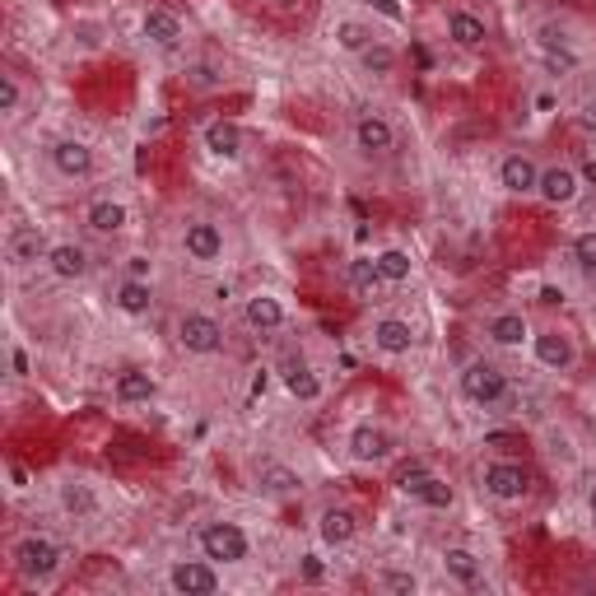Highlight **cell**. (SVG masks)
Masks as SVG:
<instances>
[{
    "mask_svg": "<svg viewBox=\"0 0 596 596\" xmlns=\"http://www.w3.org/2000/svg\"><path fill=\"white\" fill-rule=\"evenodd\" d=\"M10 564L29 587H52L61 578V568H66V545L29 531V536H19L10 545Z\"/></svg>",
    "mask_w": 596,
    "mask_h": 596,
    "instance_id": "obj_1",
    "label": "cell"
},
{
    "mask_svg": "<svg viewBox=\"0 0 596 596\" xmlns=\"http://www.w3.org/2000/svg\"><path fill=\"white\" fill-rule=\"evenodd\" d=\"M457 387L461 396L480 411H499L513 401V382H508V369H499L494 359H471L461 373H457Z\"/></svg>",
    "mask_w": 596,
    "mask_h": 596,
    "instance_id": "obj_2",
    "label": "cell"
},
{
    "mask_svg": "<svg viewBox=\"0 0 596 596\" xmlns=\"http://www.w3.org/2000/svg\"><path fill=\"white\" fill-rule=\"evenodd\" d=\"M396 494H406V499H411V503H419V508H434V513H447V508L457 503V489L447 485L438 471H429V466H419V461L401 466V476H396Z\"/></svg>",
    "mask_w": 596,
    "mask_h": 596,
    "instance_id": "obj_3",
    "label": "cell"
},
{
    "mask_svg": "<svg viewBox=\"0 0 596 596\" xmlns=\"http://www.w3.org/2000/svg\"><path fill=\"white\" fill-rule=\"evenodd\" d=\"M480 489L499 503H526L531 489H536V476H531L522 461H485L480 466Z\"/></svg>",
    "mask_w": 596,
    "mask_h": 596,
    "instance_id": "obj_4",
    "label": "cell"
},
{
    "mask_svg": "<svg viewBox=\"0 0 596 596\" xmlns=\"http://www.w3.org/2000/svg\"><path fill=\"white\" fill-rule=\"evenodd\" d=\"M196 545H201V555L215 564H247L252 560V536L238 522H205L196 531Z\"/></svg>",
    "mask_w": 596,
    "mask_h": 596,
    "instance_id": "obj_5",
    "label": "cell"
},
{
    "mask_svg": "<svg viewBox=\"0 0 596 596\" xmlns=\"http://www.w3.org/2000/svg\"><path fill=\"white\" fill-rule=\"evenodd\" d=\"M350 145H354V155L359 159H392V149H396V126L382 117V113H359L354 126H350Z\"/></svg>",
    "mask_w": 596,
    "mask_h": 596,
    "instance_id": "obj_6",
    "label": "cell"
},
{
    "mask_svg": "<svg viewBox=\"0 0 596 596\" xmlns=\"http://www.w3.org/2000/svg\"><path fill=\"white\" fill-rule=\"evenodd\" d=\"M173 336H178V345H182L187 354H201V359H210V354L224 350V327H220L210 312H196V308L178 317Z\"/></svg>",
    "mask_w": 596,
    "mask_h": 596,
    "instance_id": "obj_7",
    "label": "cell"
},
{
    "mask_svg": "<svg viewBox=\"0 0 596 596\" xmlns=\"http://www.w3.org/2000/svg\"><path fill=\"white\" fill-rule=\"evenodd\" d=\"M168 587L178 596H215L224 587V578H220V564L201 555V560H178L168 568Z\"/></svg>",
    "mask_w": 596,
    "mask_h": 596,
    "instance_id": "obj_8",
    "label": "cell"
},
{
    "mask_svg": "<svg viewBox=\"0 0 596 596\" xmlns=\"http://www.w3.org/2000/svg\"><path fill=\"white\" fill-rule=\"evenodd\" d=\"M47 163L61 182H89L94 178V149L75 140V136H61L47 145Z\"/></svg>",
    "mask_w": 596,
    "mask_h": 596,
    "instance_id": "obj_9",
    "label": "cell"
},
{
    "mask_svg": "<svg viewBox=\"0 0 596 596\" xmlns=\"http://www.w3.org/2000/svg\"><path fill=\"white\" fill-rule=\"evenodd\" d=\"M531 354H536V364L545 373H573V364H578V345H573V336L564 327L531 331Z\"/></svg>",
    "mask_w": 596,
    "mask_h": 596,
    "instance_id": "obj_10",
    "label": "cell"
},
{
    "mask_svg": "<svg viewBox=\"0 0 596 596\" xmlns=\"http://www.w3.org/2000/svg\"><path fill=\"white\" fill-rule=\"evenodd\" d=\"M536 52L550 71H560V75H573L583 66V52L573 47V38L564 33V24H555V19H545V24L536 29Z\"/></svg>",
    "mask_w": 596,
    "mask_h": 596,
    "instance_id": "obj_11",
    "label": "cell"
},
{
    "mask_svg": "<svg viewBox=\"0 0 596 596\" xmlns=\"http://www.w3.org/2000/svg\"><path fill=\"white\" fill-rule=\"evenodd\" d=\"M182 252L196 266H215L224 262V228L215 220H187L182 224Z\"/></svg>",
    "mask_w": 596,
    "mask_h": 596,
    "instance_id": "obj_12",
    "label": "cell"
},
{
    "mask_svg": "<svg viewBox=\"0 0 596 596\" xmlns=\"http://www.w3.org/2000/svg\"><path fill=\"white\" fill-rule=\"evenodd\" d=\"M345 447H350V457L359 466H377V461H387L396 453V434L382 429V424H373V419H364V424H354L350 429Z\"/></svg>",
    "mask_w": 596,
    "mask_h": 596,
    "instance_id": "obj_13",
    "label": "cell"
},
{
    "mask_svg": "<svg viewBox=\"0 0 596 596\" xmlns=\"http://www.w3.org/2000/svg\"><path fill=\"white\" fill-rule=\"evenodd\" d=\"M536 196H541L545 205H555V210H568L573 201L583 196V178H578V168H573V163H550V168H541Z\"/></svg>",
    "mask_w": 596,
    "mask_h": 596,
    "instance_id": "obj_14",
    "label": "cell"
},
{
    "mask_svg": "<svg viewBox=\"0 0 596 596\" xmlns=\"http://www.w3.org/2000/svg\"><path fill=\"white\" fill-rule=\"evenodd\" d=\"M275 373H280L285 392H289L294 401H308V406H312V401H322V377H317V369L308 364V354H304V350H289Z\"/></svg>",
    "mask_w": 596,
    "mask_h": 596,
    "instance_id": "obj_15",
    "label": "cell"
},
{
    "mask_svg": "<svg viewBox=\"0 0 596 596\" xmlns=\"http://www.w3.org/2000/svg\"><path fill=\"white\" fill-rule=\"evenodd\" d=\"M140 33H145L149 47H159V52H178L187 42V24L168 6H149L140 14Z\"/></svg>",
    "mask_w": 596,
    "mask_h": 596,
    "instance_id": "obj_16",
    "label": "cell"
},
{
    "mask_svg": "<svg viewBox=\"0 0 596 596\" xmlns=\"http://www.w3.org/2000/svg\"><path fill=\"white\" fill-rule=\"evenodd\" d=\"M47 270L56 275L61 285H79V280H89V270H94V257H89V247L66 238V243H52L47 252Z\"/></svg>",
    "mask_w": 596,
    "mask_h": 596,
    "instance_id": "obj_17",
    "label": "cell"
},
{
    "mask_svg": "<svg viewBox=\"0 0 596 596\" xmlns=\"http://www.w3.org/2000/svg\"><path fill=\"white\" fill-rule=\"evenodd\" d=\"M536 182H541V163L526 149H513V155L499 159V187L508 196H536Z\"/></svg>",
    "mask_w": 596,
    "mask_h": 596,
    "instance_id": "obj_18",
    "label": "cell"
},
{
    "mask_svg": "<svg viewBox=\"0 0 596 596\" xmlns=\"http://www.w3.org/2000/svg\"><path fill=\"white\" fill-rule=\"evenodd\" d=\"M243 322H247V331H257V336H275V331L289 322L285 298H275V294H266V289L247 294V298H243Z\"/></svg>",
    "mask_w": 596,
    "mask_h": 596,
    "instance_id": "obj_19",
    "label": "cell"
},
{
    "mask_svg": "<svg viewBox=\"0 0 596 596\" xmlns=\"http://www.w3.org/2000/svg\"><path fill=\"white\" fill-rule=\"evenodd\" d=\"M354 536H359L354 508H345V503H327L322 513H317V541H322L327 550H345Z\"/></svg>",
    "mask_w": 596,
    "mask_h": 596,
    "instance_id": "obj_20",
    "label": "cell"
},
{
    "mask_svg": "<svg viewBox=\"0 0 596 596\" xmlns=\"http://www.w3.org/2000/svg\"><path fill=\"white\" fill-rule=\"evenodd\" d=\"M201 145L210 149V159H220V163H238L247 140H243V126H238V121L215 117V121H205V126H201Z\"/></svg>",
    "mask_w": 596,
    "mask_h": 596,
    "instance_id": "obj_21",
    "label": "cell"
},
{
    "mask_svg": "<svg viewBox=\"0 0 596 596\" xmlns=\"http://www.w3.org/2000/svg\"><path fill=\"white\" fill-rule=\"evenodd\" d=\"M47 252H52V243L42 238V228H14L10 238H6V262H10V270H33L38 262L47 266Z\"/></svg>",
    "mask_w": 596,
    "mask_h": 596,
    "instance_id": "obj_22",
    "label": "cell"
},
{
    "mask_svg": "<svg viewBox=\"0 0 596 596\" xmlns=\"http://www.w3.org/2000/svg\"><path fill=\"white\" fill-rule=\"evenodd\" d=\"M369 336H373V350L392 354V359L411 354L419 345V336H415V327L406 322V317H373V331Z\"/></svg>",
    "mask_w": 596,
    "mask_h": 596,
    "instance_id": "obj_23",
    "label": "cell"
},
{
    "mask_svg": "<svg viewBox=\"0 0 596 596\" xmlns=\"http://www.w3.org/2000/svg\"><path fill=\"white\" fill-rule=\"evenodd\" d=\"M438 560H443V573H447V578H453L457 587H466V592L485 587V560L476 555V550H466V545H447Z\"/></svg>",
    "mask_w": 596,
    "mask_h": 596,
    "instance_id": "obj_24",
    "label": "cell"
},
{
    "mask_svg": "<svg viewBox=\"0 0 596 596\" xmlns=\"http://www.w3.org/2000/svg\"><path fill=\"white\" fill-rule=\"evenodd\" d=\"M485 340H489V345H499V350H522V345H531V322L522 312H513V308L494 312L485 322Z\"/></svg>",
    "mask_w": 596,
    "mask_h": 596,
    "instance_id": "obj_25",
    "label": "cell"
},
{
    "mask_svg": "<svg viewBox=\"0 0 596 596\" xmlns=\"http://www.w3.org/2000/svg\"><path fill=\"white\" fill-rule=\"evenodd\" d=\"M447 42L461 52H480L485 42H489V24L476 14V10H447Z\"/></svg>",
    "mask_w": 596,
    "mask_h": 596,
    "instance_id": "obj_26",
    "label": "cell"
},
{
    "mask_svg": "<svg viewBox=\"0 0 596 596\" xmlns=\"http://www.w3.org/2000/svg\"><path fill=\"white\" fill-rule=\"evenodd\" d=\"M84 224H89V233H98V238H117V233L131 224V210L113 196H98V201H89V210H84Z\"/></svg>",
    "mask_w": 596,
    "mask_h": 596,
    "instance_id": "obj_27",
    "label": "cell"
},
{
    "mask_svg": "<svg viewBox=\"0 0 596 596\" xmlns=\"http://www.w3.org/2000/svg\"><path fill=\"white\" fill-rule=\"evenodd\" d=\"M113 304H117L126 317H149V312H155V285H149V280H131V275H121L117 289H113Z\"/></svg>",
    "mask_w": 596,
    "mask_h": 596,
    "instance_id": "obj_28",
    "label": "cell"
},
{
    "mask_svg": "<svg viewBox=\"0 0 596 596\" xmlns=\"http://www.w3.org/2000/svg\"><path fill=\"white\" fill-rule=\"evenodd\" d=\"M331 38H336V47H340V52H350V56L369 52L373 42H382V38H377V29H373V24H364V19H336Z\"/></svg>",
    "mask_w": 596,
    "mask_h": 596,
    "instance_id": "obj_29",
    "label": "cell"
},
{
    "mask_svg": "<svg viewBox=\"0 0 596 596\" xmlns=\"http://www.w3.org/2000/svg\"><path fill=\"white\" fill-rule=\"evenodd\" d=\"M61 508L84 522V518H98V494H94V485H84V480H66L61 485Z\"/></svg>",
    "mask_w": 596,
    "mask_h": 596,
    "instance_id": "obj_30",
    "label": "cell"
},
{
    "mask_svg": "<svg viewBox=\"0 0 596 596\" xmlns=\"http://www.w3.org/2000/svg\"><path fill=\"white\" fill-rule=\"evenodd\" d=\"M155 392H159V382L149 377L145 369L117 373V401H126V406H136V401H155Z\"/></svg>",
    "mask_w": 596,
    "mask_h": 596,
    "instance_id": "obj_31",
    "label": "cell"
},
{
    "mask_svg": "<svg viewBox=\"0 0 596 596\" xmlns=\"http://www.w3.org/2000/svg\"><path fill=\"white\" fill-rule=\"evenodd\" d=\"M373 262H377V270H382V280H387V285H406L411 275H415L411 252H401V247H382Z\"/></svg>",
    "mask_w": 596,
    "mask_h": 596,
    "instance_id": "obj_32",
    "label": "cell"
},
{
    "mask_svg": "<svg viewBox=\"0 0 596 596\" xmlns=\"http://www.w3.org/2000/svg\"><path fill=\"white\" fill-rule=\"evenodd\" d=\"M345 280H350V289H354V294H369V298H373L382 285H387V280H382V270H377V262H373V257H354V262L345 266Z\"/></svg>",
    "mask_w": 596,
    "mask_h": 596,
    "instance_id": "obj_33",
    "label": "cell"
},
{
    "mask_svg": "<svg viewBox=\"0 0 596 596\" xmlns=\"http://www.w3.org/2000/svg\"><path fill=\"white\" fill-rule=\"evenodd\" d=\"M396 47H387V42H373L369 52H359V71L364 75H373V79H387L392 71H396Z\"/></svg>",
    "mask_w": 596,
    "mask_h": 596,
    "instance_id": "obj_34",
    "label": "cell"
},
{
    "mask_svg": "<svg viewBox=\"0 0 596 596\" xmlns=\"http://www.w3.org/2000/svg\"><path fill=\"white\" fill-rule=\"evenodd\" d=\"M568 257H573V266H578V275H587V280H596V228H587V233H573Z\"/></svg>",
    "mask_w": 596,
    "mask_h": 596,
    "instance_id": "obj_35",
    "label": "cell"
},
{
    "mask_svg": "<svg viewBox=\"0 0 596 596\" xmlns=\"http://www.w3.org/2000/svg\"><path fill=\"white\" fill-rule=\"evenodd\" d=\"M373 587L377 592H396V596H415L419 592V578L411 568H377L373 573Z\"/></svg>",
    "mask_w": 596,
    "mask_h": 596,
    "instance_id": "obj_36",
    "label": "cell"
},
{
    "mask_svg": "<svg viewBox=\"0 0 596 596\" xmlns=\"http://www.w3.org/2000/svg\"><path fill=\"white\" fill-rule=\"evenodd\" d=\"M19 108H24V84H19L14 71H0V117L14 121Z\"/></svg>",
    "mask_w": 596,
    "mask_h": 596,
    "instance_id": "obj_37",
    "label": "cell"
},
{
    "mask_svg": "<svg viewBox=\"0 0 596 596\" xmlns=\"http://www.w3.org/2000/svg\"><path fill=\"white\" fill-rule=\"evenodd\" d=\"M262 485L270 494H294L304 480H298V471H289V466H262Z\"/></svg>",
    "mask_w": 596,
    "mask_h": 596,
    "instance_id": "obj_38",
    "label": "cell"
},
{
    "mask_svg": "<svg viewBox=\"0 0 596 596\" xmlns=\"http://www.w3.org/2000/svg\"><path fill=\"white\" fill-rule=\"evenodd\" d=\"M121 270L131 275V280H155V262L140 257V252H136V257H126V262H121Z\"/></svg>",
    "mask_w": 596,
    "mask_h": 596,
    "instance_id": "obj_39",
    "label": "cell"
},
{
    "mask_svg": "<svg viewBox=\"0 0 596 596\" xmlns=\"http://www.w3.org/2000/svg\"><path fill=\"white\" fill-rule=\"evenodd\" d=\"M191 84H196V89H220V75L215 71H210V66H196V71H191Z\"/></svg>",
    "mask_w": 596,
    "mask_h": 596,
    "instance_id": "obj_40",
    "label": "cell"
},
{
    "mask_svg": "<svg viewBox=\"0 0 596 596\" xmlns=\"http://www.w3.org/2000/svg\"><path fill=\"white\" fill-rule=\"evenodd\" d=\"M578 126H583V131H592V136H596V94L583 103V113H578Z\"/></svg>",
    "mask_w": 596,
    "mask_h": 596,
    "instance_id": "obj_41",
    "label": "cell"
},
{
    "mask_svg": "<svg viewBox=\"0 0 596 596\" xmlns=\"http://www.w3.org/2000/svg\"><path fill=\"white\" fill-rule=\"evenodd\" d=\"M10 364H14V373H19V377H29V354L19 350V345L10 350Z\"/></svg>",
    "mask_w": 596,
    "mask_h": 596,
    "instance_id": "obj_42",
    "label": "cell"
},
{
    "mask_svg": "<svg viewBox=\"0 0 596 596\" xmlns=\"http://www.w3.org/2000/svg\"><path fill=\"white\" fill-rule=\"evenodd\" d=\"M304 578H308V583H317V578H322V564L308 560V564H304Z\"/></svg>",
    "mask_w": 596,
    "mask_h": 596,
    "instance_id": "obj_43",
    "label": "cell"
},
{
    "mask_svg": "<svg viewBox=\"0 0 596 596\" xmlns=\"http://www.w3.org/2000/svg\"><path fill=\"white\" fill-rule=\"evenodd\" d=\"M587 513H592V522H596V480L587 485Z\"/></svg>",
    "mask_w": 596,
    "mask_h": 596,
    "instance_id": "obj_44",
    "label": "cell"
},
{
    "mask_svg": "<svg viewBox=\"0 0 596 596\" xmlns=\"http://www.w3.org/2000/svg\"><path fill=\"white\" fill-rule=\"evenodd\" d=\"M270 6H280V10H289V6H298V0H270Z\"/></svg>",
    "mask_w": 596,
    "mask_h": 596,
    "instance_id": "obj_45",
    "label": "cell"
}]
</instances>
